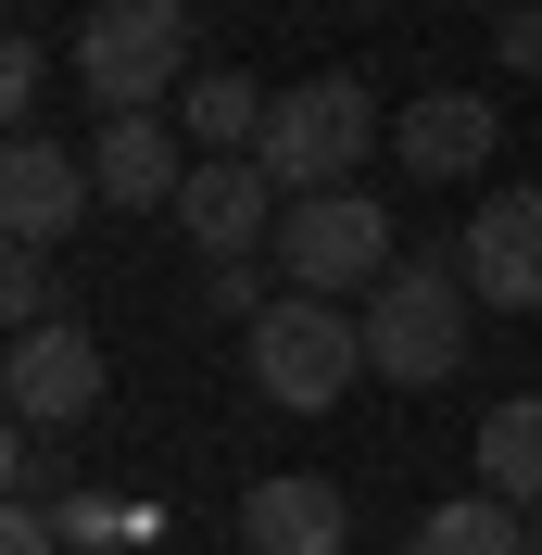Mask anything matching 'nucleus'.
Wrapping results in <instances>:
<instances>
[{
    "label": "nucleus",
    "mask_w": 542,
    "mask_h": 555,
    "mask_svg": "<svg viewBox=\"0 0 542 555\" xmlns=\"http://www.w3.org/2000/svg\"><path fill=\"white\" fill-rule=\"evenodd\" d=\"M378 152V102L353 76H304V89H278L266 139H253V165L278 177V203H315V190H353V165Z\"/></svg>",
    "instance_id": "f257e3e1"
},
{
    "label": "nucleus",
    "mask_w": 542,
    "mask_h": 555,
    "mask_svg": "<svg viewBox=\"0 0 542 555\" xmlns=\"http://www.w3.org/2000/svg\"><path fill=\"white\" fill-rule=\"evenodd\" d=\"M454 366H467V278L454 266H391L366 291V379L441 391Z\"/></svg>",
    "instance_id": "f03ea898"
},
{
    "label": "nucleus",
    "mask_w": 542,
    "mask_h": 555,
    "mask_svg": "<svg viewBox=\"0 0 542 555\" xmlns=\"http://www.w3.org/2000/svg\"><path fill=\"white\" fill-rule=\"evenodd\" d=\"M353 379H366V315L315 304V291H278V304L253 315V391H266V404L328 416Z\"/></svg>",
    "instance_id": "7ed1b4c3"
},
{
    "label": "nucleus",
    "mask_w": 542,
    "mask_h": 555,
    "mask_svg": "<svg viewBox=\"0 0 542 555\" xmlns=\"http://www.w3.org/2000/svg\"><path fill=\"white\" fill-rule=\"evenodd\" d=\"M190 51V0H89L76 13V89L102 114H152Z\"/></svg>",
    "instance_id": "20e7f679"
},
{
    "label": "nucleus",
    "mask_w": 542,
    "mask_h": 555,
    "mask_svg": "<svg viewBox=\"0 0 542 555\" xmlns=\"http://www.w3.org/2000/svg\"><path fill=\"white\" fill-rule=\"evenodd\" d=\"M391 215H378V190H315V203L278 215V278L291 291H315V304H340V291H378L391 278Z\"/></svg>",
    "instance_id": "39448f33"
},
{
    "label": "nucleus",
    "mask_w": 542,
    "mask_h": 555,
    "mask_svg": "<svg viewBox=\"0 0 542 555\" xmlns=\"http://www.w3.org/2000/svg\"><path fill=\"white\" fill-rule=\"evenodd\" d=\"M441 266L467 278V304L542 315V190H492V203L454 228V253H441Z\"/></svg>",
    "instance_id": "423d86ee"
},
{
    "label": "nucleus",
    "mask_w": 542,
    "mask_h": 555,
    "mask_svg": "<svg viewBox=\"0 0 542 555\" xmlns=\"http://www.w3.org/2000/svg\"><path fill=\"white\" fill-rule=\"evenodd\" d=\"M0 391H13V429H76V416H102V341H89L76 315H51V328H13V366H0Z\"/></svg>",
    "instance_id": "0eeeda50"
},
{
    "label": "nucleus",
    "mask_w": 542,
    "mask_h": 555,
    "mask_svg": "<svg viewBox=\"0 0 542 555\" xmlns=\"http://www.w3.org/2000/svg\"><path fill=\"white\" fill-rule=\"evenodd\" d=\"M89 203H102L89 152H64V139H13V152H0V228H13V253L76 241V215H89Z\"/></svg>",
    "instance_id": "6e6552de"
},
{
    "label": "nucleus",
    "mask_w": 542,
    "mask_h": 555,
    "mask_svg": "<svg viewBox=\"0 0 542 555\" xmlns=\"http://www.w3.org/2000/svg\"><path fill=\"white\" fill-rule=\"evenodd\" d=\"M278 215H291V203H278V177L253 165V152H203V165H190V190H177V228H190L215 266H240Z\"/></svg>",
    "instance_id": "1a4fd4ad"
},
{
    "label": "nucleus",
    "mask_w": 542,
    "mask_h": 555,
    "mask_svg": "<svg viewBox=\"0 0 542 555\" xmlns=\"http://www.w3.org/2000/svg\"><path fill=\"white\" fill-rule=\"evenodd\" d=\"M89 177H102V203H127V215H152V203L190 190L165 114H102V127H89Z\"/></svg>",
    "instance_id": "9d476101"
},
{
    "label": "nucleus",
    "mask_w": 542,
    "mask_h": 555,
    "mask_svg": "<svg viewBox=\"0 0 542 555\" xmlns=\"http://www.w3.org/2000/svg\"><path fill=\"white\" fill-rule=\"evenodd\" d=\"M492 102L479 89H416L404 114H391V152H404V177H479V152H492Z\"/></svg>",
    "instance_id": "9b49d317"
},
{
    "label": "nucleus",
    "mask_w": 542,
    "mask_h": 555,
    "mask_svg": "<svg viewBox=\"0 0 542 555\" xmlns=\"http://www.w3.org/2000/svg\"><path fill=\"white\" fill-rule=\"evenodd\" d=\"M340 530H353L340 480H253L240 492V555H340Z\"/></svg>",
    "instance_id": "f8f14e48"
},
{
    "label": "nucleus",
    "mask_w": 542,
    "mask_h": 555,
    "mask_svg": "<svg viewBox=\"0 0 542 555\" xmlns=\"http://www.w3.org/2000/svg\"><path fill=\"white\" fill-rule=\"evenodd\" d=\"M479 492L492 505H542V391L479 416Z\"/></svg>",
    "instance_id": "ddd939ff"
},
{
    "label": "nucleus",
    "mask_w": 542,
    "mask_h": 555,
    "mask_svg": "<svg viewBox=\"0 0 542 555\" xmlns=\"http://www.w3.org/2000/svg\"><path fill=\"white\" fill-rule=\"evenodd\" d=\"M266 89H253V76H228V64H215V76H190V102H177V127H190V139H203V152H253V139H266Z\"/></svg>",
    "instance_id": "4468645a"
},
{
    "label": "nucleus",
    "mask_w": 542,
    "mask_h": 555,
    "mask_svg": "<svg viewBox=\"0 0 542 555\" xmlns=\"http://www.w3.org/2000/svg\"><path fill=\"white\" fill-rule=\"evenodd\" d=\"M404 555H530V530H517V505H492V492H454V505L416 518Z\"/></svg>",
    "instance_id": "2eb2a0df"
},
{
    "label": "nucleus",
    "mask_w": 542,
    "mask_h": 555,
    "mask_svg": "<svg viewBox=\"0 0 542 555\" xmlns=\"http://www.w3.org/2000/svg\"><path fill=\"white\" fill-rule=\"evenodd\" d=\"M0 315L13 328H51V253H13L0 266Z\"/></svg>",
    "instance_id": "dca6fc26"
},
{
    "label": "nucleus",
    "mask_w": 542,
    "mask_h": 555,
    "mask_svg": "<svg viewBox=\"0 0 542 555\" xmlns=\"http://www.w3.org/2000/svg\"><path fill=\"white\" fill-rule=\"evenodd\" d=\"M38 76H51V51H38V38H13V51H0V114H13V127L38 114Z\"/></svg>",
    "instance_id": "f3484780"
},
{
    "label": "nucleus",
    "mask_w": 542,
    "mask_h": 555,
    "mask_svg": "<svg viewBox=\"0 0 542 555\" xmlns=\"http://www.w3.org/2000/svg\"><path fill=\"white\" fill-rule=\"evenodd\" d=\"M51 530H64L76 555H114V530H127V518H114L102 492H76V505H51Z\"/></svg>",
    "instance_id": "a211bd4d"
},
{
    "label": "nucleus",
    "mask_w": 542,
    "mask_h": 555,
    "mask_svg": "<svg viewBox=\"0 0 542 555\" xmlns=\"http://www.w3.org/2000/svg\"><path fill=\"white\" fill-rule=\"evenodd\" d=\"M492 64H505V76H542V0H517L505 26H492Z\"/></svg>",
    "instance_id": "6ab92c4d"
},
{
    "label": "nucleus",
    "mask_w": 542,
    "mask_h": 555,
    "mask_svg": "<svg viewBox=\"0 0 542 555\" xmlns=\"http://www.w3.org/2000/svg\"><path fill=\"white\" fill-rule=\"evenodd\" d=\"M203 304H215V315H240V328H253V315H266V278H253V253H240V266H215V278H203Z\"/></svg>",
    "instance_id": "aec40b11"
},
{
    "label": "nucleus",
    "mask_w": 542,
    "mask_h": 555,
    "mask_svg": "<svg viewBox=\"0 0 542 555\" xmlns=\"http://www.w3.org/2000/svg\"><path fill=\"white\" fill-rule=\"evenodd\" d=\"M0 555H64V530H51V505H13V518H0Z\"/></svg>",
    "instance_id": "412c9836"
},
{
    "label": "nucleus",
    "mask_w": 542,
    "mask_h": 555,
    "mask_svg": "<svg viewBox=\"0 0 542 555\" xmlns=\"http://www.w3.org/2000/svg\"><path fill=\"white\" fill-rule=\"evenodd\" d=\"M530 555H542V518H530Z\"/></svg>",
    "instance_id": "4be33fe9"
},
{
    "label": "nucleus",
    "mask_w": 542,
    "mask_h": 555,
    "mask_svg": "<svg viewBox=\"0 0 542 555\" xmlns=\"http://www.w3.org/2000/svg\"><path fill=\"white\" fill-rule=\"evenodd\" d=\"M353 13H378V0H353Z\"/></svg>",
    "instance_id": "5701e85b"
}]
</instances>
